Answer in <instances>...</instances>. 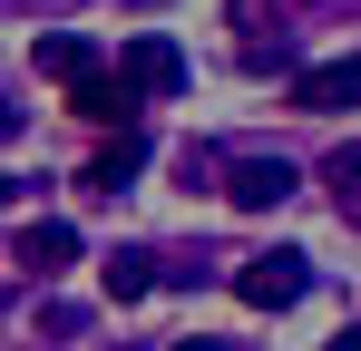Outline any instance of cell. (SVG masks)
I'll return each instance as SVG.
<instances>
[{"label": "cell", "instance_id": "1", "mask_svg": "<svg viewBox=\"0 0 361 351\" xmlns=\"http://www.w3.org/2000/svg\"><path fill=\"white\" fill-rule=\"evenodd\" d=\"M108 78H118L127 98H176V88H185V49L166 39V30H137V39L118 49V68H108Z\"/></svg>", "mask_w": 361, "mask_h": 351}, {"label": "cell", "instance_id": "2", "mask_svg": "<svg viewBox=\"0 0 361 351\" xmlns=\"http://www.w3.org/2000/svg\"><path fill=\"white\" fill-rule=\"evenodd\" d=\"M235 292L254 302V312H293L302 292H312V254H293V244H283V254H254V264L235 273Z\"/></svg>", "mask_w": 361, "mask_h": 351}, {"label": "cell", "instance_id": "3", "mask_svg": "<svg viewBox=\"0 0 361 351\" xmlns=\"http://www.w3.org/2000/svg\"><path fill=\"white\" fill-rule=\"evenodd\" d=\"M293 108H302V117L361 108V58H322V68H293Z\"/></svg>", "mask_w": 361, "mask_h": 351}, {"label": "cell", "instance_id": "4", "mask_svg": "<svg viewBox=\"0 0 361 351\" xmlns=\"http://www.w3.org/2000/svg\"><path fill=\"white\" fill-rule=\"evenodd\" d=\"M293 185H302V176L283 166V156H235V176H225V195H235L244 215H274V205H283Z\"/></svg>", "mask_w": 361, "mask_h": 351}, {"label": "cell", "instance_id": "5", "mask_svg": "<svg viewBox=\"0 0 361 351\" xmlns=\"http://www.w3.org/2000/svg\"><path fill=\"white\" fill-rule=\"evenodd\" d=\"M10 264H20V273H39V283H49V273H68V264H78V225H59V215H49V225H20Z\"/></svg>", "mask_w": 361, "mask_h": 351}, {"label": "cell", "instance_id": "6", "mask_svg": "<svg viewBox=\"0 0 361 351\" xmlns=\"http://www.w3.org/2000/svg\"><path fill=\"white\" fill-rule=\"evenodd\" d=\"M137 108V98H127L118 78H108V68H98V78H78V88H68V117H88V127H118V117Z\"/></svg>", "mask_w": 361, "mask_h": 351}, {"label": "cell", "instance_id": "7", "mask_svg": "<svg viewBox=\"0 0 361 351\" xmlns=\"http://www.w3.org/2000/svg\"><path fill=\"white\" fill-rule=\"evenodd\" d=\"M98 283H108V302H147L157 292V254H108Z\"/></svg>", "mask_w": 361, "mask_h": 351}, {"label": "cell", "instance_id": "8", "mask_svg": "<svg viewBox=\"0 0 361 351\" xmlns=\"http://www.w3.org/2000/svg\"><path fill=\"white\" fill-rule=\"evenodd\" d=\"M137 166H147V137H118V147H108L98 166L78 176V185H88V195H118V185H127V176H137Z\"/></svg>", "mask_w": 361, "mask_h": 351}, {"label": "cell", "instance_id": "9", "mask_svg": "<svg viewBox=\"0 0 361 351\" xmlns=\"http://www.w3.org/2000/svg\"><path fill=\"white\" fill-rule=\"evenodd\" d=\"M39 68H49V78H59V88H78V78H98V49H88V39H39Z\"/></svg>", "mask_w": 361, "mask_h": 351}, {"label": "cell", "instance_id": "10", "mask_svg": "<svg viewBox=\"0 0 361 351\" xmlns=\"http://www.w3.org/2000/svg\"><path fill=\"white\" fill-rule=\"evenodd\" d=\"M322 185H332L342 205H361V147H332V166H322Z\"/></svg>", "mask_w": 361, "mask_h": 351}, {"label": "cell", "instance_id": "11", "mask_svg": "<svg viewBox=\"0 0 361 351\" xmlns=\"http://www.w3.org/2000/svg\"><path fill=\"white\" fill-rule=\"evenodd\" d=\"M332 351H361V322H342V332H332Z\"/></svg>", "mask_w": 361, "mask_h": 351}, {"label": "cell", "instance_id": "12", "mask_svg": "<svg viewBox=\"0 0 361 351\" xmlns=\"http://www.w3.org/2000/svg\"><path fill=\"white\" fill-rule=\"evenodd\" d=\"M176 351H244V342H205V332H195V342H176Z\"/></svg>", "mask_w": 361, "mask_h": 351}, {"label": "cell", "instance_id": "13", "mask_svg": "<svg viewBox=\"0 0 361 351\" xmlns=\"http://www.w3.org/2000/svg\"><path fill=\"white\" fill-rule=\"evenodd\" d=\"M0 137H20V108H0Z\"/></svg>", "mask_w": 361, "mask_h": 351}, {"label": "cell", "instance_id": "14", "mask_svg": "<svg viewBox=\"0 0 361 351\" xmlns=\"http://www.w3.org/2000/svg\"><path fill=\"white\" fill-rule=\"evenodd\" d=\"M10 195H20V176H0V205H10Z\"/></svg>", "mask_w": 361, "mask_h": 351}]
</instances>
